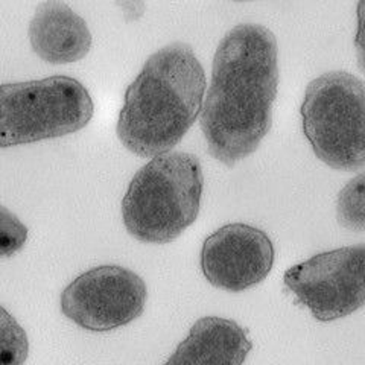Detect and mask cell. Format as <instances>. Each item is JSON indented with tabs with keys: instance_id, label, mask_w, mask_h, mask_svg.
Instances as JSON below:
<instances>
[{
	"instance_id": "obj_8",
	"label": "cell",
	"mask_w": 365,
	"mask_h": 365,
	"mask_svg": "<svg viewBox=\"0 0 365 365\" xmlns=\"http://www.w3.org/2000/svg\"><path fill=\"white\" fill-rule=\"evenodd\" d=\"M274 265L271 239L260 228L227 224L205 239L201 269L215 288L241 292L264 282Z\"/></svg>"
},
{
	"instance_id": "obj_7",
	"label": "cell",
	"mask_w": 365,
	"mask_h": 365,
	"mask_svg": "<svg viewBox=\"0 0 365 365\" xmlns=\"http://www.w3.org/2000/svg\"><path fill=\"white\" fill-rule=\"evenodd\" d=\"M148 299L145 280L119 265L91 268L61 292V312L90 332H110L143 314Z\"/></svg>"
},
{
	"instance_id": "obj_10",
	"label": "cell",
	"mask_w": 365,
	"mask_h": 365,
	"mask_svg": "<svg viewBox=\"0 0 365 365\" xmlns=\"http://www.w3.org/2000/svg\"><path fill=\"white\" fill-rule=\"evenodd\" d=\"M251 347L247 332L233 319L204 317L163 365H242Z\"/></svg>"
},
{
	"instance_id": "obj_9",
	"label": "cell",
	"mask_w": 365,
	"mask_h": 365,
	"mask_svg": "<svg viewBox=\"0 0 365 365\" xmlns=\"http://www.w3.org/2000/svg\"><path fill=\"white\" fill-rule=\"evenodd\" d=\"M28 36L34 53L49 64L83 60L93 41L86 20L61 0H46L37 6Z\"/></svg>"
},
{
	"instance_id": "obj_5",
	"label": "cell",
	"mask_w": 365,
	"mask_h": 365,
	"mask_svg": "<svg viewBox=\"0 0 365 365\" xmlns=\"http://www.w3.org/2000/svg\"><path fill=\"white\" fill-rule=\"evenodd\" d=\"M95 113L88 90L75 78L0 84V148L36 143L83 130Z\"/></svg>"
},
{
	"instance_id": "obj_15",
	"label": "cell",
	"mask_w": 365,
	"mask_h": 365,
	"mask_svg": "<svg viewBox=\"0 0 365 365\" xmlns=\"http://www.w3.org/2000/svg\"><path fill=\"white\" fill-rule=\"evenodd\" d=\"M120 9L123 20L127 23H134L140 20L145 14V0H114Z\"/></svg>"
},
{
	"instance_id": "obj_11",
	"label": "cell",
	"mask_w": 365,
	"mask_h": 365,
	"mask_svg": "<svg viewBox=\"0 0 365 365\" xmlns=\"http://www.w3.org/2000/svg\"><path fill=\"white\" fill-rule=\"evenodd\" d=\"M336 220L351 232H365V173L353 177L336 200Z\"/></svg>"
},
{
	"instance_id": "obj_14",
	"label": "cell",
	"mask_w": 365,
	"mask_h": 365,
	"mask_svg": "<svg viewBox=\"0 0 365 365\" xmlns=\"http://www.w3.org/2000/svg\"><path fill=\"white\" fill-rule=\"evenodd\" d=\"M358 29L355 37V49H356V58L358 66L361 71L365 73V0L358 2Z\"/></svg>"
},
{
	"instance_id": "obj_13",
	"label": "cell",
	"mask_w": 365,
	"mask_h": 365,
	"mask_svg": "<svg viewBox=\"0 0 365 365\" xmlns=\"http://www.w3.org/2000/svg\"><path fill=\"white\" fill-rule=\"evenodd\" d=\"M28 227L0 204V259L19 253L28 241Z\"/></svg>"
},
{
	"instance_id": "obj_3",
	"label": "cell",
	"mask_w": 365,
	"mask_h": 365,
	"mask_svg": "<svg viewBox=\"0 0 365 365\" xmlns=\"http://www.w3.org/2000/svg\"><path fill=\"white\" fill-rule=\"evenodd\" d=\"M204 187L197 155L166 153L137 170L122 200L127 232L140 242L175 241L197 221Z\"/></svg>"
},
{
	"instance_id": "obj_6",
	"label": "cell",
	"mask_w": 365,
	"mask_h": 365,
	"mask_svg": "<svg viewBox=\"0 0 365 365\" xmlns=\"http://www.w3.org/2000/svg\"><path fill=\"white\" fill-rule=\"evenodd\" d=\"M287 287L319 322H335L365 306V244L317 255L284 272Z\"/></svg>"
},
{
	"instance_id": "obj_4",
	"label": "cell",
	"mask_w": 365,
	"mask_h": 365,
	"mask_svg": "<svg viewBox=\"0 0 365 365\" xmlns=\"http://www.w3.org/2000/svg\"><path fill=\"white\" fill-rule=\"evenodd\" d=\"M303 133L327 166L365 169V84L349 72H327L309 83L302 104Z\"/></svg>"
},
{
	"instance_id": "obj_16",
	"label": "cell",
	"mask_w": 365,
	"mask_h": 365,
	"mask_svg": "<svg viewBox=\"0 0 365 365\" xmlns=\"http://www.w3.org/2000/svg\"><path fill=\"white\" fill-rule=\"evenodd\" d=\"M233 2H251V0H233Z\"/></svg>"
},
{
	"instance_id": "obj_1",
	"label": "cell",
	"mask_w": 365,
	"mask_h": 365,
	"mask_svg": "<svg viewBox=\"0 0 365 365\" xmlns=\"http://www.w3.org/2000/svg\"><path fill=\"white\" fill-rule=\"evenodd\" d=\"M277 87L274 34L255 23L228 31L215 52L201 110V130L213 158L233 166L257 150L271 130Z\"/></svg>"
},
{
	"instance_id": "obj_2",
	"label": "cell",
	"mask_w": 365,
	"mask_h": 365,
	"mask_svg": "<svg viewBox=\"0 0 365 365\" xmlns=\"http://www.w3.org/2000/svg\"><path fill=\"white\" fill-rule=\"evenodd\" d=\"M204 91V68L189 44L158 49L125 91L119 140L143 158L170 153L197 120Z\"/></svg>"
},
{
	"instance_id": "obj_12",
	"label": "cell",
	"mask_w": 365,
	"mask_h": 365,
	"mask_svg": "<svg viewBox=\"0 0 365 365\" xmlns=\"http://www.w3.org/2000/svg\"><path fill=\"white\" fill-rule=\"evenodd\" d=\"M29 355V339L25 329L0 306V365H23Z\"/></svg>"
}]
</instances>
